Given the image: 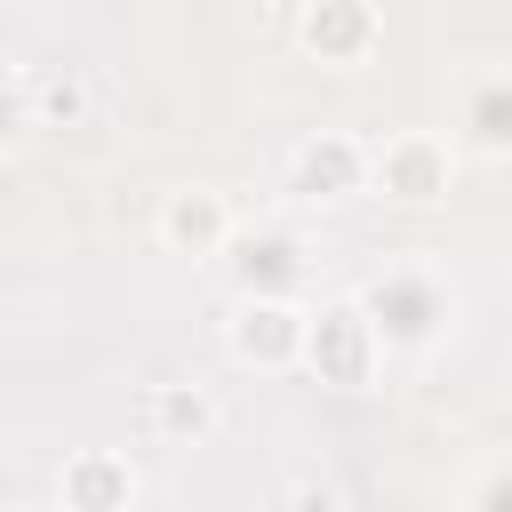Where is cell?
I'll use <instances>...</instances> for the list:
<instances>
[{
  "instance_id": "1",
  "label": "cell",
  "mask_w": 512,
  "mask_h": 512,
  "mask_svg": "<svg viewBox=\"0 0 512 512\" xmlns=\"http://www.w3.org/2000/svg\"><path fill=\"white\" fill-rule=\"evenodd\" d=\"M352 304H360V320L376 328L384 352H432L456 328V288H448V272L432 256H400V264L368 272Z\"/></svg>"
},
{
  "instance_id": "2",
  "label": "cell",
  "mask_w": 512,
  "mask_h": 512,
  "mask_svg": "<svg viewBox=\"0 0 512 512\" xmlns=\"http://www.w3.org/2000/svg\"><path fill=\"white\" fill-rule=\"evenodd\" d=\"M448 184H456V144L448 136L400 128V136L368 144V192H384L400 208H432V200H448Z\"/></svg>"
},
{
  "instance_id": "3",
  "label": "cell",
  "mask_w": 512,
  "mask_h": 512,
  "mask_svg": "<svg viewBox=\"0 0 512 512\" xmlns=\"http://www.w3.org/2000/svg\"><path fill=\"white\" fill-rule=\"evenodd\" d=\"M376 360H384V344H376V328L360 320L352 296L304 312V352H296V368H312V376L336 384V392H360V384L376 376Z\"/></svg>"
},
{
  "instance_id": "4",
  "label": "cell",
  "mask_w": 512,
  "mask_h": 512,
  "mask_svg": "<svg viewBox=\"0 0 512 512\" xmlns=\"http://www.w3.org/2000/svg\"><path fill=\"white\" fill-rule=\"evenodd\" d=\"M224 352L240 368H256V376L296 368V352H304V304L296 296H240L232 320H224Z\"/></svg>"
},
{
  "instance_id": "5",
  "label": "cell",
  "mask_w": 512,
  "mask_h": 512,
  "mask_svg": "<svg viewBox=\"0 0 512 512\" xmlns=\"http://www.w3.org/2000/svg\"><path fill=\"white\" fill-rule=\"evenodd\" d=\"M296 48L328 72H360L384 48V16H376V0H304L296 8Z\"/></svg>"
},
{
  "instance_id": "6",
  "label": "cell",
  "mask_w": 512,
  "mask_h": 512,
  "mask_svg": "<svg viewBox=\"0 0 512 512\" xmlns=\"http://www.w3.org/2000/svg\"><path fill=\"white\" fill-rule=\"evenodd\" d=\"M288 192L296 200H360L368 192V144L352 136V128H320V136H304L296 152H288Z\"/></svg>"
},
{
  "instance_id": "7",
  "label": "cell",
  "mask_w": 512,
  "mask_h": 512,
  "mask_svg": "<svg viewBox=\"0 0 512 512\" xmlns=\"http://www.w3.org/2000/svg\"><path fill=\"white\" fill-rule=\"evenodd\" d=\"M216 264H224V280L240 296H296V280H304V248L280 224H240Z\"/></svg>"
},
{
  "instance_id": "8",
  "label": "cell",
  "mask_w": 512,
  "mask_h": 512,
  "mask_svg": "<svg viewBox=\"0 0 512 512\" xmlns=\"http://www.w3.org/2000/svg\"><path fill=\"white\" fill-rule=\"evenodd\" d=\"M160 248L168 256H192V264H216L224 256V240L240 232V216H232V200L224 192H208V184H184V192H168L160 200Z\"/></svg>"
},
{
  "instance_id": "9",
  "label": "cell",
  "mask_w": 512,
  "mask_h": 512,
  "mask_svg": "<svg viewBox=\"0 0 512 512\" xmlns=\"http://www.w3.org/2000/svg\"><path fill=\"white\" fill-rule=\"evenodd\" d=\"M144 480L120 448H72L64 472H56V504L64 512H136Z\"/></svg>"
},
{
  "instance_id": "10",
  "label": "cell",
  "mask_w": 512,
  "mask_h": 512,
  "mask_svg": "<svg viewBox=\"0 0 512 512\" xmlns=\"http://www.w3.org/2000/svg\"><path fill=\"white\" fill-rule=\"evenodd\" d=\"M456 144L480 160H512V72H472L456 88Z\"/></svg>"
},
{
  "instance_id": "11",
  "label": "cell",
  "mask_w": 512,
  "mask_h": 512,
  "mask_svg": "<svg viewBox=\"0 0 512 512\" xmlns=\"http://www.w3.org/2000/svg\"><path fill=\"white\" fill-rule=\"evenodd\" d=\"M144 424H152L160 440H208V432L224 424V408H216L208 384H152V392H144Z\"/></svg>"
},
{
  "instance_id": "12",
  "label": "cell",
  "mask_w": 512,
  "mask_h": 512,
  "mask_svg": "<svg viewBox=\"0 0 512 512\" xmlns=\"http://www.w3.org/2000/svg\"><path fill=\"white\" fill-rule=\"evenodd\" d=\"M24 80H32V128H80L88 104H96L72 64H40V72H24Z\"/></svg>"
},
{
  "instance_id": "13",
  "label": "cell",
  "mask_w": 512,
  "mask_h": 512,
  "mask_svg": "<svg viewBox=\"0 0 512 512\" xmlns=\"http://www.w3.org/2000/svg\"><path fill=\"white\" fill-rule=\"evenodd\" d=\"M24 128H32V80H24V64H0V152Z\"/></svg>"
},
{
  "instance_id": "14",
  "label": "cell",
  "mask_w": 512,
  "mask_h": 512,
  "mask_svg": "<svg viewBox=\"0 0 512 512\" xmlns=\"http://www.w3.org/2000/svg\"><path fill=\"white\" fill-rule=\"evenodd\" d=\"M464 512H512V456H496V464L464 488Z\"/></svg>"
},
{
  "instance_id": "15",
  "label": "cell",
  "mask_w": 512,
  "mask_h": 512,
  "mask_svg": "<svg viewBox=\"0 0 512 512\" xmlns=\"http://www.w3.org/2000/svg\"><path fill=\"white\" fill-rule=\"evenodd\" d=\"M280 512H344V496L328 480H288L280 488Z\"/></svg>"
}]
</instances>
